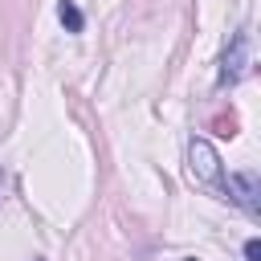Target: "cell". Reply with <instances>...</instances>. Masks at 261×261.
Returning a JSON list of instances; mask_svg holds the SVG:
<instances>
[{
	"mask_svg": "<svg viewBox=\"0 0 261 261\" xmlns=\"http://www.w3.org/2000/svg\"><path fill=\"white\" fill-rule=\"evenodd\" d=\"M188 171H192V179L200 188H212L220 200H228V175H224L220 155H216V147L208 139H192L188 143Z\"/></svg>",
	"mask_w": 261,
	"mask_h": 261,
	"instance_id": "1",
	"label": "cell"
},
{
	"mask_svg": "<svg viewBox=\"0 0 261 261\" xmlns=\"http://www.w3.org/2000/svg\"><path fill=\"white\" fill-rule=\"evenodd\" d=\"M57 20L65 24V33H82L86 29V16H82V8L73 0H57Z\"/></svg>",
	"mask_w": 261,
	"mask_h": 261,
	"instance_id": "4",
	"label": "cell"
},
{
	"mask_svg": "<svg viewBox=\"0 0 261 261\" xmlns=\"http://www.w3.org/2000/svg\"><path fill=\"white\" fill-rule=\"evenodd\" d=\"M245 261H261V241H257V237L245 241Z\"/></svg>",
	"mask_w": 261,
	"mask_h": 261,
	"instance_id": "5",
	"label": "cell"
},
{
	"mask_svg": "<svg viewBox=\"0 0 261 261\" xmlns=\"http://www.w3.org/2000/svg\"><path fill=\"white\" fill-rule=\"evenodd\" d=\"M249 61H253V45H249V29H237L224 57H220V86H237L245 73H249Z\"/></svg>",
	"mask_w": 261,
	"mask_h": 261,
	"instance_id": "2",
	"label": "cell"
},
{
	"mask_svg": "<svg viewBox=\"0 0 261 261\" xmlns=\"http://www.w3.org/2000/svg\"><path fill=\"white\" fill-rule=\"evenodd\" d=\"M257 196H261V184H257L253 171H237V175H228V200L241 204L249 216H257Z\"/></svg>",
	"mask_w": 261,
	"mask_h": 261,
	"instance_id": "3",
	"label": "cell"
},
{
	"mask_svg": "<svg viewBox=\"0 0 261 261\" xmlns=\"http://www.w3.org/2000/svg\"><path fill=\"white\" fill-rule=\"evenodd\" d=\"M188 261H196V257H188Z\"/></svg>",
	"mask_w": 261,
	"mask_h": 261,
	"instance_id": "6",
	"label": "cell"
}]
</instances>
